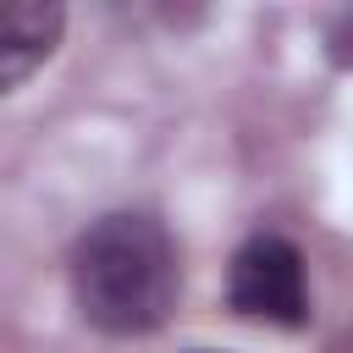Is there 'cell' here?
I'll return each mask as SVG.
<instances>
[{
	"label": "cell",
	"mask_w": 353,
	"mask_h": 353,
	"mask_svg": "<svg viewBox=\"0 0 353 353\" xmlns=\"http://www.w3.org/2000/svg\"><path fill=\"white\" fill-rule=\"evenodd\" d=\"M77 314L105 336H149L171 320L182 292V265L165 221L149 210H110L88 221L66 259Z\"/></svg>",
	"instance_id": "cell-1"
},
{
	"label": "cell",
	"mask_w": 353,
	"mask_h": 353,
	"mask_svg": "<svg viewBox=\"0 0 353 353\" xmlns=\"http://www.w3.org/2000/svg\"><path fill=\"white\" fill-rule=\"evenodd\" d=\"M226 303L243 320H265L281 331L309 325V276H303V254L276 237V232H254L243 237V248L226 265Z\"/></svg>",
	"instance_id": "cell-2"
},
{
	"label": "cell",
	"mask_w": 353,
	"mask_h": 353,
	"mask_svg": "<svg viewBox=\"0 0 353 353\" xmlns=\"http://www.w3.org/2000/svg\"><path fill=\"white\" fill-rule=\"evenodd\" d=\"M66 11L55 0H6L0 11V83L22 88L61 44Z\"/></svg>",
	"instance_id": "cell-3"
},
{
	"label": "cell",
	"mask_w": 353,
	"mask_h": 353,
	"mask_svg": "<svg viewBox=\"0 0 353 353\" xmlns=\"http://www.w3.org/2000/svg\"><path fill=\"white\" fill-rule=\"evenodd\" d=\"M325 61L342 66V72H353V11H342V17L325 28Z\"/></svg>",
	"instance_id": "cell-4"
},
{
	"label": "cell",
	"mask_w": 353,
	"mask_h": 353,
	"mask_svg": "<svg viewBox=\"0 0 353 353\" xmlns=\"http://www.w3.org/2000/svg\"><path fill=\"white\" fill-rule=\"evenodd\" d=\"M193 353H215V347H193Z\"/></svg>",
	"instance_id": "cell-5"
}]
</instances>
